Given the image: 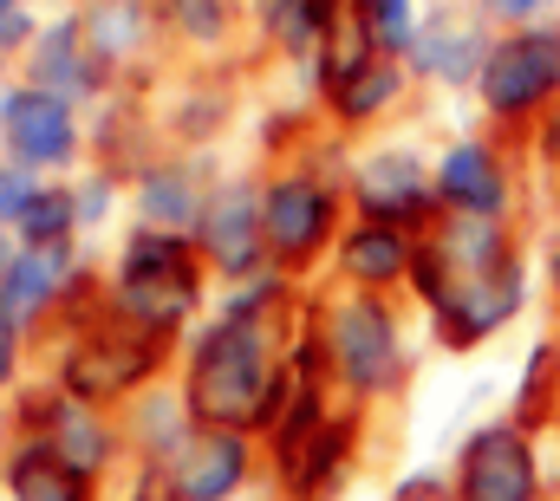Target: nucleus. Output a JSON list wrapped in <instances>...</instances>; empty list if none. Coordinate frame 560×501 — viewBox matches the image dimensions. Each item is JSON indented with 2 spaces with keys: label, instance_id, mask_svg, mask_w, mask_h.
I'll list each match as a JSON object with an SVG mask.
<instances>
[{
  "label": "nucleus",
  "instance_id": "nucleus-1",
  "mask_svg": "<svg viewBox=\"0 0 560 501\" xmlns=\"http://www.w3.org/2000/svg\"><path fill=\"white\" fill-rule=\"evenodd\" d=\"M411 280L450 346H476V339L502 333L528 300L522 260L509 248L502 222H476V215H450L443 235L418 248Z\"/></svg>",
  "mask_w": 560,
  "mask_h": 501
},
{
  "label": "nucleus",
  "instance_id": "nucleus-2",
  "mask_svg": "<svg viewBox=\"0 0 560 501\" xmlns=\"http://www.w3.org/2000/svg\"><path fill=\"white\" fill-rule=\"evenodd\" d=\"M275 352H268V326L248 306H229L189 352V377H183V410L202 430H255L261 404L275 391Z\"/></svg>",
  "mask_w": 560,
  "mask_h": 501
},
{
  "label": "nucleus",
  "instance_id": "nucleus-3",
  "mask_svg": "<svg viewBox=\"0 0 560 501\" xmlns=\"http://www.w3.org/2000/svg\"><path fill=\"white\" fill-rule=\"evenodd\" d=\"M202 300V267L183 235H156V229H138L125 254H118V280H112V306L125 326H138L150 339L176 333Z\"/></svg>",
  "mask_w": 560,
  "mask_h": 501
},
{
  "label": "nucleus",
  "instance_id": "nucleus-4",
  "mask_svg": "<svg viewBox=\"0 0 560 501\" xmlns=\"http://www.w3.org/2000/svg\"><path fill=\"white\" fill-rule=\"evenodd\" d=\"M489 118L522 125L560 105V26H515L489 46V66L476 79Z\"/></svg>",
  "mask_w": 560,
  "mask_h": 501
},
{
  "label": "nucleus",
  "instance_id": "nucleus-5",
  "mask_svg": "<svg viewBox=\"0 0 560 501\" xmlns=\"http://www.w3.org/2000/svg\"><path fill=\"white\" fill-rule=\"evenodd\" d=\"M326 352H332L339 377H346L359 397L392 391L398 372H405L398 319H392V306H385L378 293H352V300L332 306V319H326Z\"/></svg>",
  "mask_w": 560,
  "mask_h": 501
},
{
  "label": "nucleus",
  "instance_id": "nucleus-6",
  "mask_svg": "<svg viewBox=\"0 0 560 501\" xmlns=\"http://www.w3.org/2000/svg\"><path fill=\"white\" fill-rule=\"evenodd\" d=\"M150 372H156V339L125 326V319H112V326H92L85 339H72V352L59 365V384L79 404H105V397L138 391Z\"/></svg>",
  "mask_w": 560,
  "mask_h": 501
},
{
  "label": "nucleus",
  "instance_id": "nucleus-7",
  "mask_svg": "<svg viewBox=\"0 0 560 501\" xmlns=\"http://www.w3.org/2000/svg\"><path fill=\"white\" fill-rule=\"evenodd\" d=\"M456 501H541V463L522 423H482L463 443Z\"/></svg>",
  "mask_w": 560,
  "mask_h": 501
},
{
  "label": "nucleus",
  "instance_id": "nucleus-8",
  "mask_svg": "<svg viewBox=\"0 0 560 501\" xmlns=\"http://www.w3.org/2000/svg\"><path fill=\"white\" fill-rule=\"evenodd\" d=\"M332 222H339V196L319 183V176H280L261 189V229H268V254L280 267H306L313 254L332 242Z\"/></svg>",
  "mask_w": 560,
  "mask_h": 501
},
{
  "label": "nucleus",
  "instance_id": "nucleus-9",
  "mask_svg": "<svg viewBox=\"0 0 560 501\" xmlns=\"http://www.w3.org/2000/svg\"><path fill=\"white\" fill-rule=\"evenodd\" d=\"M0 143L20 170H59L79 150V118H72L66 98H52L39 85H20V92L0 98Z\"/></svg>",
  "mask_w": 560,
  "mask_h": 501
},
{
  "label": "nucleus",
  "instance_id": "nucleus-10",
  "mask_svg": "<svg viewBox=\"0 0 560 501\" xmlns=\"http://www.w3.org/2000/svg\"><path fill=\"white\" fill-rule=\"evenodd\" d=\"M352 196L365 209V222H392V229H418L436 215V176L423 170L411 150H378L359 163Z\"/></svg>",
  "mask_w": 560,
  "mask_h": 501
},
{
  "label": "nucleus",
  "instance_id": "nucleus-11",
  "mask_svg": "<svg viewBox=\"0 0 560 501\" xmlns=\"http://www.w3.org/2000/svg\"><path fill=\"white\" fill-rule=\"evenodd\" d=\"M202 254L229 273V280H255L261 260H268V229H261V196L248 183H229L209 196L202 209V229H196Z\"/></svg>",
  "mask_w": 560,
  "mask_h": 501
},
{
  "label": "nucleus",
  "instance_id": "nucleus-12",
  "mask_svg": "<svg viewBox=\"0 0 560 501\" xmlns=\"http://www.w3.org/2000/svg\"><path fill=\"white\" fill-rule=\"evenodd\" d=\"M436 202L450 215H476V222H502L509 209V170L489 143H450L436 163Z\"/></svg>",
  "mask_w": 560,
  "mask_h": 501
},
{
  "label": "nucleus",
  "instance_id": "nucleus-13",
  "mask_svg": "<svg viewBox=\"0 0 560 501\" xmlns=\"http://www.w3.org/2000/svg\"><path fill=\"white\" fill-rule=\"evenodd\" d=\"M26 72H33L39 92H52V98H66V105H79V98H92V92L105 85V59L92 53L85 20H52V26L33 39Z\"/></svg>",
  "mask_w": 560,
  "mask_h": 501
},
{
  "label": "nucleus",
  "instance_id": "nucleus-14",
  "mask_svg": "<svg viewBox=\"0 0 560 501\" xmlns=\"http://www.w3.org/2000/svg\"><path fill=\"white\" fill-rule=\"evenodd\" d=\"M183 501H229L248 482V436L242 430H196L189 450L170 463Z\"/></svg>",
  "mask_w": 560,
  "mask_h": 501
},
{
  "label": "nucleus",
  "instance_id": "nucleus-15",
  "mask_svg": "<svg viewBox=\"0 0 560 501\" xmlns=\"http://www.w3.org/2000/svg\"><path fill=\"white\" fill-rule=\"evenodd\" d=\"M72 280V254L66 248H20L13 267L0 273V326L7 333H26L46 319V306L66 293Z\"/></svg>",
  "mask_w": 560,
  "mask_h": 501
},
{
  "label": "nucleus",
  "instance_id": "nucleus-16",
  "mask_svg": "<svg viewBox=\"0 0 560 501\" xmlns=\"http://www.w3.org/2000/svg\"><path fill=\"white\" fill-rule=\"evenodd\" d=\"M489 46H495V39L482 33V20H469V13H436V26L418 33V46H411V66L450 79V85H463V79H482Z\"/></svg>",
  "mask_w": 560,
  "mask_h": 501
},
{
  "label": "nucleus",
  "instance_id": "nucleus-17",
  "mask_svg": "<svg viewBox=\"0 0 560 501\" xmlns=\"http://www.w3.org/2000/svg\"><path fill=\"white\" fill-rule=\"evenodd\" d=\"M411 267H418V248H411V235L392 229V222H359V229L339 242V273H346L359 293H378V287L405 280Z\"/></svg>",
  "mask_w": 560,
  "mask_h": 501
},
{
  "label": "nucleus",
  "instance_id": "nucleus-18",
  "mask_svg": "<svg viewBox=\"0 0 560 501\" xmlns=\"http://www.w3.org/2000/svg\"><path fill=\"white\" fill-rule=\"evenodd\" d=\"M39 443L72 469V476H98L105 469V456H112V430L92 417V404H79V397H59V404H46L39 410Z\"/></svg>",
  "mask_w": 560,
  "mask_h": 501
},
{
  "label": "nucleus",
  "instance_id": "nucleus-19",
  "mask_svg": "<svg viewBox=\"0 0 560 501\" xmlns=\"http://www.w3.org/2000/svg\"><path fill=\"white\" fill-rule=\"evenodd\" d=\"M346 456H352V423H346V417H339V423L326 417L300 450H287V456H280V476H287V489H293L300 501H319L332 482H339Z\"/></svg>",
  "mask_w": 560,
  "mask_h": 501
},
{
  "label": "nucleus",
  "instance_id": "nucleus-20",
  "mask_svg": "<svg viewBox=\"0 0 560 501\" xmlns=\"http://www.w3.org/2000/svg\"><path fill=\"white\" fill-rule=\"evenodd\" d=\"M202 196H196V176L189 170H176V163H156V170H143L138 183V215L143 229H156V235H183V229H202Z\"/></svg>",
  "mask_w": 560,
  "mask_h": 501
},
{
  "label": "nucleus",
  "instance_id": "nucleus-21",
  "mask_svg": "<svg viewBox=\"0 0 560 501\" xmlns=\"http://www.w3.org/2000/svg\"><path fill=\"white\" fill-rule=\"evenodd\" d=\"M7 489H13V501H92V482L72 476L39 436H33L26 450H13V463H7Z\"/></svg>",
  "mask_w": 560,
  "mask_h": 501
},
{
  "label": "nucleus",
  "instance_id": "nucleus-22",
  "mask_svg": "<svg viewBox=\"0 0 560 501\" xmlns=\"http://www.w3.org/2000/svg\"><path fill=\"white\" fill-rule=\"evenodd\" d=\"M352 13V0H268V33L280 39V53L306 59L332 39V26Z\"/></svg>",
  "mask_w": 560,
  "mask_h": 501
},
{
  "label": "nucleus",
  "instance_id": "nucleus-23",
  "mask_svg": "<svg viewBox=\"0 0 560 501\" xmlns=\"http://www.w3.org/2000/svg\"><path fill=\"white\" fill-rule=\"evenodd\" d=\"M398 92H405V66H398V59H372L365 72H352V79L332 92V112H339L346 125H365V118H378Z\"/></svg>",
  "mask_w": 560,
  "mask_h": 501
},
{
  "label": "nucleus",
  "instance_id": "nucleus-24",
  "mask_svg": "<svg viewBox=\"0 0 560 501\" xmlns=\"http://www.w3.org/2000/svg\"><path fill=\"white\" fill-rule=\"evenodd\" d=\"M143 26H150L143 0H98V7L85 13V39H92V53H98L105 66H112V59H125V53H138Z\"/></svg>",
  "mask_w": 560,
  "mask_h": 501
},
{
  "label": "nucleus",
  "instance_id": "nucleus-25",
  "mask_svg": "<svg viewBox=\"0 0 560 501\" xmlns=\"http://www.w3.org/2000/svg\"><path fill=\"white\" fill-rule=\"evenodd\" d=\"M72 222H79V196L72 189H33V202H26V215L13 229H20L26 248H66Z\"/></svg>",
  "mask_w": 560,
  "mask_h": 501
},
{
  "label": "nucleus",
  "instance_id": "nucleus-26",
  "mask_svg": "<svg viewBox=\"0 0 560 501\" xmlns=\"http://www.w3.org/2000/svg\"><path fill=\"white\" fill-rule=\"evenodd\" d=\"M352 7H359L372 46H378L385 59H398V53L418 46V13H411V0H352Z\"/></svg>",
  "mask_w": 560,
  "mask_h": 501
},
{
  "label": "nucleus",
  "instance_id": "nucleus-27",
  "mask_svg": "<svg viewBox=\"0 0 560 501\" xmlns=\"http://www.w3.org/2000/svg\"><path fill=\"white\" fill-rule=\"evenodd\" d=\"M163 13L189 33V39H222L229 33V0H163Z\"/></svg>",
  "mask_w": 560,
  "mask_h": 501
},
{
  "label": "nucleus",
  "instance_id": "nucleus-28",
  "mask_svg": "<svg viewBox=\"0 0 560 501\" xmlns=\"http://www.w3.org/2000/svg\"><path fill=\"white\" fill-rule=\"evenodd\" d=\"M33 176L20 170V163H0V222H20L26 215V202H33Z\"/></svg>",
  "mask_w": 560,
  "mask_h": 501
},
{
  "label": "nucleus",
  "instance_id": "nucleus-29",
  "mask_svg": "<svg viewBox=\"0 0 560 501\" xmlns=\"http://www.w3.org/2000/svg\"><path fill=\"white\" fill-rule=\"evenodd\" d=\"M541 7H548V0H482V13H495V20H509V26H541Z\"/></svg>",
  "mask_w": 560,
  "mask_h": 501
},
{
  "label": "nucleus",
  "instance_id": "nucleus-30",
  "mask_svg": "<svg viewBox=\"0 0 560 501\" xmlns=\"http://www.w3.org/2000/svg\"><path fill=\"white\" fill-rule=\"evenodd\" d=\"M392 501H450V482L423 469V476H405V482H398V496H392Z\"/></svg>",
  "mask_w": 560,
  "mask_h": 501
},
{
  "label": "nucleus",
  "instance_id": "nucleus-31",
  "mask_svg": "<svg viewBox=\"0 0 560 501\" xmlns=\"http://www.w3.org/2000/svg\"><path fill=\"white\" fill-rule=\"evenodd\" d=\"M131 501H183V489H176V476H170V469H150Z\"/></svg>",
  "mask_w": 560,
  "mask_h": 501
},
{
  "label": "nucleus",
  "instance_id": "nucleus-32",
  "mask_svg": "<svg viewBox=\"0 0 560 501\" xmlns=\"http://www.w3.org/2000/svg\"><path fill=\"white\" fill-rule=\"evenodd\" d=\"M13 365H20V333L0 326V397H7V384H13Z\"/></svg>",
  "mask_w": 560,
  "mask_h": 501
},
{
  "label": "nucleus",
  "instance_id": "nucleus-33",
  "mask_svg": "<svg viewBox=\"0 0 560 501\" xmlns=\"http://www.w3.org/2000/svg\"><path fill=\"white\" fill-rule=\"evenodd\" d=\"M105 202H112V183H92V189L79 196V222H98V215H105Z\"/></svg>",
  "mask_w": 560,
  "mask_h": 501
},
{
  "label": "nucleus",
  "instance_id": "nucleus-34",
  "mask_svg": "<svg viewBox=\"0 0 560 501\" xmlns=\"http://www.w3.org/2000/svg\"><path fill=\"white\" fill-rule=\"evenodd\" d=\"M541 150H548V156L560 163V105L548 112V125H541Z\"/></svg>",
  "mask_w": 560,
  "mask_h": 501
},
{
  "label": "nucleus",
  "instance_id": "nucleus-35",
  "mask_svg": "<svg viewBox=\"0 0 560 501\" xmlns=\"http://www.w3.org/2000/svg\"><path fill=\"white\" fill-rule=\"evenodd\" d=\"M20 13H26V0H0V26H7V20H20Z\"/></svg>",
  "mask_w": 560,
  "mask_h": 501
},
{
  "label": "nucleus",
  "instance_id": "nucleus-36",
  "mask_svg": "<svg viewBox=\"0 0 560 501\" xmlns=\"http://www.w3.org/2000/svg\"><path fill=\"white\" fill-rule=\"evenodd\" d=\"M548 273H555V287H560V235H555V260H548Z\"/></svg>",
  "mask_w": 560,
  "mask_h": 501
},
{
  "label": "nucleus",
  "instance_id": "nucleus-37",
  "mask_svg": "<svg viewBox=\"0 0 560 501\" xmlns=\"http://www.w3.org/2000/svg\"><path fill=\"white\" fill-rule=\"evenodd\" d=\"M7 267H13V254H7V235H0V273H7Z\"/></svg>",
  "mask_w": 560,
  "mask_h": 501
}]
</instances>
